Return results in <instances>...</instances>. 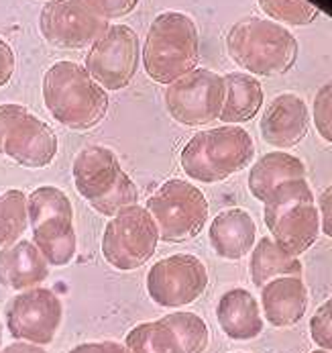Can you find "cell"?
I'll use <instances>...</instances> for the list:
<instances>
[{"label":"cell","mask_w":332,"mask_h":353,"mask_svg":"<svg viewBox=\"0 0 332 353\" xmlns=\"http://www.w3.org/2000/svg\"><path fill=\"white\" fill-rule=\"evenodd\" d=\"M145 74L163 86L196 70L200 59V33L196 21L180 10H167L153 19L143 43Z\"/></svg>","instance_id":"obj_2"},{"label":"cell","mask_w":332,"mask_h":353,"mask_svg":"<svg viewBox=\"0 0 332 353\" xmlns=\"http://www.w3.org/2000/svg\"><path fill=\"white\" fill-rule=\"evenodd\" d=\"M141 61V46L137 33L129 25H110L86 55V72L96 82L116 92L127 88Z\"/></svg>","instance_id":"obj_12"},{"label":"cell","mask_w":332,"mask_h":353,"mask_svg":"<svg viewBox=\"0 0 332 353\" xmlns=\"http://www.w3.org/2000/svg\"><path fill=\"white\" fill-rule=\"evenodd\" d=\"M261 308L263 319L278 329L298 325L308 310V288L304 280L285 276L267 282L261 288Z\"/></svg>","instance_id":"obj_19"},{"label":"cell","mask_w":332,"mask_h":353,"mask_svg":"<svg viewBox=\"0 0 332 353\" xmlns=\"http://www.w3.org/2000/svg\"><path fill=\"white\" fill-rule=\"evenodd\" d=\"M318 212H320V229L326 237L332 239V186H329L318 199Z\"/></svg>","instance_id":"obj_32"},{"label":"cell","mask_w":332,"mask_h":353,"mask_svg":"<svg viewBox=\"0 0 332 353\" xmlns=\"http://www.w3.org/2000/svg\"><path fill=\"white\" fill-rule=\"evenodd\" d=\"M222 78H225V104L218 119L227 125H238L255 119L265 99L261 82L255 76L242 72H233Z\"/></svg>","instance_id":"obj_22"},{"label":"cell","mask_w":332,"mask_h":353,"mask_svg":"<svg viewBox=\"0 0 332 353\" xmlns=\"http://www.w3.org/2000/svg\"><path fill=\"white\" fill-rule=\"evenodd\" d=\"M27 214L33 243L49 265L63 268L72 263L78 252V237L74 206L68 194L55 186L35 188L27 196Z\"/></svg>","instance_id":"obj_7"},{"label":"cell","mask_w":332,"mask_h":353,"mask_svg":"<svg viewBox=\"0 0 332 353\" xmlns=\"http://www.w3.org/2000/svg\"><path fill=\"white\" fill-rule=\"evenodd\" d=\"M49 114L72 131H88L108 112V92L76 61H57L43 76Z\"/></svg>","instance_id":"obj_1"},{"label":"cell","mask_w":332,"mask_h":353,"mask_svg":"<svg viewBox=\"0 0 332 353\" xmlns=\"http://www.w3.org/2000/svg\"><path fill=\"white\" fill-rule=\"evenodd\" d=\"M29 227L27 194L19 188L0 192V250L17 243Z\"/></svg>","instance_id":"obj_25"},{"label":"cell","mask_w":332,"mask_h":353,"mask_svg":"<svg viewBox=\"0 0 332 353\" xmlns=\"http://www.w3.org/2000/svg\"><path fill=\"white\" fill-rule=\"evenodd\" d=\"M59 150L48 123L21 104H0V155L23 168H48Z\"/></svg>","instance_id":"obj_10"},{"label":"cell","mask_w":332,"mask_h":353,"mask_svg":"<svg viewBox=\"0 0 332 353\" xmlns=\"http://www.w3.org/2000/svg\"><path fill=\"white\" fill-rule=\"evenodd\" d=\"M216 321L222 333L233 341H251L263 333L261 306L247 288H231L220 296Z\"/></svg>","instance_id":"obj_20"},{"label":"cell","mask_w":332,"mask_h":353,"mask_svg":"<svg viewBox=\"0 0 332 353\" xmlns=\"http://www.w3.org/2000/svg\"><path fill=\"white\" fill-rule=\"evenodd\" d=\"M310 335L318 350L332 352V299L320 304L310 319Z\"/></svg>","instance_id":"obj_29"},{"label":"cell","mask_w":332,"mask_h":353,"mask_svg":"<svg viewBox=\"0 0 332 353\" xmlns=\"http://www.w3.org/2000/svg\"><path fill=\"white\" fill-rule=\"evenodd\" d=\"M0 353H48L41 345L35 343H27V341H14L10 345H6L4 350H0Z\"/></svg>","instance_id":"obj_34"},{"label":"cell","mask_w":332,"mask_h":353,"mask_svg":"<svg viewBox=\"0 0 332 353\" xmlns=\"http://www.w3.org/2000/svg\"><path fill=\"white\" fill-rule=\"evenodd\" d=\"M231 59L251 76H282L298 59V39L293 33L269 19L247 17L237 21L227 35Z\"/></svg>","instance_id":"obj_3"},{"label":"cell","mask_w":332,"mask_h":353,"mask_svg":"<svg viewBox=\"0 0 332 353\" xmlns=\"http://www.w3.org/2000/svg\"><path fill=\"white\" fill-rule=\"evenodd\" d=\"M302 274H304L302 261L285 253L271 237H261L255 243L249 259V276L257 288H263L267 282L276 278H285V276L302 278Z\"/></svg>","instance_id":"obj_23"},{"label":"cell","mask_w":332,"mask_h":353,"mask_svg":"<svg viewBox=\"0 0 332 353\" xmlns=\"http://www.w3.org/2000/svg\"><path fill=\"white\" fill-rule=\"evenodd\" d=\"M125 347L129 353H184L178 335L163 319L133 327L125 337Z\"/></svg>","instance_id":"obj_24"},{"label":"cell","mask_w":332,"mask_h":353,"mask_svg":"<svg viewBox=\"0 0 332 353\" xmlns=\"http://www.w3.org/2000/svg\"><path fill=\"white\" fill-rule=\"evenodd\" d=\"M165 325L172 327V331L178 335L184 353H204L208 343H210V331L208 325L204 323L202 316H198L196 312H172L161 316Z\"/></svg>","instance_id":"obj_26"},{"label":"cell","mask_w":332,"mask_h":353,"mask_svg":"<svg viewBox=\"0 0 332 353\" xmlns=\"http://www.w3.org/2000/svg\"><path fill=\"white\" fill-rule=\"evenodd\" d=\"M208 239L218 257L237 261L253 252L257 243V225L245 208H227L212 219Z\"/></svg>","instance_id":"obj_18"},{"label":"cell","mask_w":332,"mask_h":353,"mask_svg":"<svg viewBox=\"0 0 332 353\" xmlns=\"http://www.w3.org/2000/svg\"><path fill=\"white\" fill-rule=\"evenodd\" d=\"M63 306L59 296L43 286L23 290L4 310L6 329L17 341L49 345L61 325Z\"/></svg>","instance_id":"obj_15"},{"label":"cell","mask_w":332,"mask_h":353,"mask_svg":"<svg viewBox=\"0 0 332 353\" xmlns=\"http://www.w3.org/2000/svg\"><path fill=\"white\" fill-rule=\"evenodd\" d=\"M163 102L169 117L184 127L214 123L225 104V78L212 70L196 68L165 88Z\"/></svg>","instance_id":"obj_11"},{"label":"cell","mask_w":332,"mask_h":353,"mask_svg":"<svg viewBox=\"0 0 332 353\" xmlns=\"http://www.w3.org/2000/svg\"><path fill=\"white\" fill-rule=\"evenodd\" d=\"M261 10L280 25L306 27L314 23L320 14V8L310 0H257Z\"/></svg>","instance_id":"obj_27"},{"label":"cell","mask_w":332,"mask_h":353,"mask_svg":"<svg viewBox=\"0 0 332 353\" xmlns=\"http://www.w3.org/2000/svg\"><path fill=\"white\" fill-rule=\"evenodd\" d=\"M300 178H306V165L300 157L287 152H271L253 163L247 184L251 196L263 202L280 184Z\"/></svg>","instance_id":"obj_21"},{"label":"cell","mask_w":332,"mask_h":353,"mask_svg":"<svg viewBox=\"0 0 332 353\" xmlns=\"http://www.w3.org/2000/svg\"><path fill=\"white\" fill-rule=\"evenodd\" d=\"M72 176L78 194L104 216L112 219L127 206L137 204L139 192L135 182L121 165L118 155L104 145L80 150L72 165Z\"/></svg>","instance_id":"obj_6"},{"label":"cell","mask_w":332,"mask_h":353,"mask_svg":"<svg viewBox=\"0 0 332 353\" xmlns=\"http://www.w3.org/2000/svg\"><path fill=\"white\" fill-rule=\"evenodd\" d=\"M145 208L153 216L159 241L184 243L198 237L208 221V201L188 180H167L149 199Z\"/></svg>","instance_id":"obj_8"},{"label":"cell","mask_w":332,"mask_h":353,"mask_svg":"<svg viewBox=\"0 0 332 353\" xmlns=\"http://www.w3.org/2000/svg\"><path fill=\"white\" fill-rule=\"evenodd\" d=\"M310 129V110L302 97L285 92L276 97L265 108L259 131L265 143L271 148L291 150L302 143Z\"/></svg>","instance_id":"obj_16"},{"label":"cell","mask_w":332,"mask_h":353,"mask_svg":"<svg viewBox=\"0 0 332 353\" xmlns=\"http://www.w3.org/2000/svg\"><path fill=\"white\" fill-rule=\"evenodd\" d=\"M255 157V143L238 125L200 131L184 145L180 165L191 180L202 184L225 182L242 172Z\"/></svg>","instance_id":"obj_5"},{"label":"cell","mask_w":332,"mask_h":353,"mask_svg":"<svg viewBox=\"0 0 332 353\" xmlns=\"http://www.w3.org/2000/svg\"><path fill=\"white\" fill-rule=\"evenodd\" d=\"M86 2L104 21H112V19H123L131 14L139 6L141 0H86Z\"/></svg>","instance_id":"obj_30"},{"label":"cell","mask_w":332,"mask_h":353,"mask_svg":"<svg viewBox=\"0 0 332 353\" xmlns=\"http://www.w3.org/2000/svg\"><path fill=\"white\" fill-rule=\"evenodd\" d=\"M49 278V263L33 241L19 239L0 250V286L8 290H31Z\"/></svg>","instance_id":"obj_17"},{"label":"cell","mask_w":332,"mask_h":353,"mask_svg":"<svg viewBox=\"0 0 332 353\" xmlns=\"http://www.w3.org/2000/svg\"><path fill=\"white\" fill-rule=\"evenodd\" d=\"M265 227L285 253H306L320 235V212L306 178L280 184L263 201Z\"/></svg>","instance_id":"obj_4"},{"label":"cell","mask_w":332,"mask_h":353,"mask_svg":"<svg viewBox=\"0 0 332 353\" xmlns=\"http://www.w3.org/2000/svg\"><path fill=\"white\" fill-rule=\"evenodd\" d=\"M108 29L86 0H48L39 14V31L49 46L59 50L92 48Z\"/></svg>","instance_id":"obj_13"},{"label":"cell","mask_w":332,"mask_h":353,"mask_svg":"<svg viewBox=\"0 0 332 353\" xmlns=\"http://www.w3.org/2000/svg\"><path fill=\"white\" fill-rule=\"evenodd\" d=\"M68 353H129L123 343L116 341H94V343H82L76 345Z\"/></svg>","instance_id":"obj_33"},{"label":"cell","mask_w":332,"mask_h":353,"mask_svg":"<svg viewBox=\"0 0 332 353\" xmlns=\"http://www.w3.org/2000/svg\"><path fill=\"white\" fill-rule=\"evenodd\" d=\"M312 121L318 135L332 143V82L320 86L312 104Z\"/></svg>","instance_id":"obj_28"},{"label":"cell","mask_w":332,"mask_h":353,"mask_svg":"<svg viewBox=\"0 0 332 353\" xmlns=\"http://www.w3.org/2000/svg\"><path fill=\"white\" fill-rule=\"evenodd\" d=\"M14 68H17L14 51L0 37V88L10 82V78L14 74Z\"/></svg>","instance_id":"obj_31"},{"label":"cell","mask_w":332,"mask_h":353,"mask_svg":"<svg viewBox=\"0 0 332 353\" xmlns=\"http://www.w3.org/2000/svg\"><path fill=\"white\" fill-rule=\"evenodd\" d=\"M147 294L157 306L180 308L196 303L208 288V270L191 253H176L159 259L147 272Z\"/></svg>","instance_id":"obj_14"},{"label":"cell","mask_w":332,"mask_h":353,"mask_svg":"<svg viewBox=\"0 0 332 353\" xmlns=\"http://www.w3.org/2000/svg\"><path fill=\"white\" fill-rule=\"evenodd\" d=\"M159 231L141 204L127 206L114 214L102 235V255L104 259L121 272H133L145 265L157 252Z\"/></svg>","instance_id":"obj_9"},{"label":"cell","mask_w":332,"mask_h":353,"mask_svg":"<svg viewBox=\"0 0 332 353\" xmlns=\"http://www.w3.org/2000/svg\"><path fill=\"white\" fill-rule=\"evenodd\" d=\"M0 347H2V323H0Z\"/></svg>","instance_id":"obj_35"},{"label":"cell","mask_w":332,"mask_h":353,"mask_svg":"<svg viewBox=\"0 0 332 353\" xmlns=\"http://www.w3.org/2000/svg\"><path fill=\"white\" fill-rule=\"evenodd\" d=\"M312 353H332V352H324V350H316V352H312Z\"/></svg>","instance_id":"obj_36"}]
</instances>
